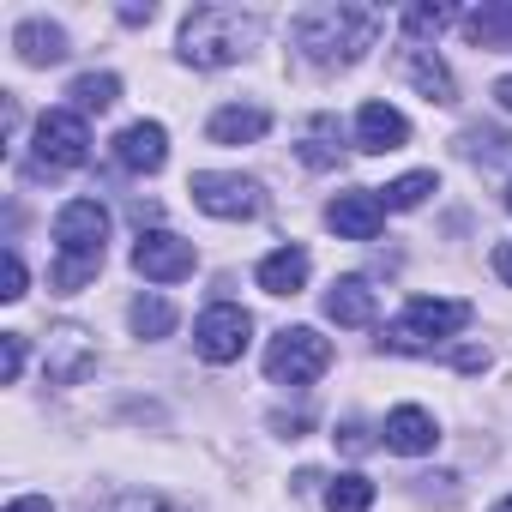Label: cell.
<instances>
[{
  "instance_id": "obj_31",
  "label": "cell",
  "mask_w": 512,
  "mask_h": 512,
  "mask_svg": "<svg viewBox=\"0 0 512 512\" xmlns=\"http://www.w3.org/2000/svg\"><path fill=\"white\" fill-rule=\"evenodd\" d=\"M7 512H55V506H49V500H43V494H19V500H13V506H7Z\"/></svg>"
},
{
  "instance_id": "obj_19",
  "label": "cell",
  "mask_w": 512,
  "mask_h": 512,
  "mask_svg": "<svg viewBox=\"0 0 512 512\" xmlns=\"http://www.w3.org/2000/svg\"><path fill=\"white\" fill-rule=\"evenodd\" d=\"M374 314H380V302H374V290L362 278H338L326 290V320H338V326H374Z\"/></svg>"
},
{
  "instance_id": "obj_32",
  "label": "cell",
  "mask_w": 512,
  "mask_h": 512,
  "mask_svg": "<svg viewBox=\"0 0 512 512\" xmlns=\"http://www.w3.org/2000/svg\"><path fill=\"white\" fill-rule=\"evenodd\" d=\"M494 272L512 284V241H500V247H494Z\"/></svg>"
},
{
  "instance_id": "obj_5",
  "label": "cell",
  "mask_w": 512,
  "mask_h": 512,
  "mask_svg": "<svg viewBox=\"0 0 512 512\" xmlns=\"http://www.w3.org/2000/svg\"><path fill=\"white\" fill-rule=\"evenodd\" d=\"M187 193H193V205H199V211H211V217H223V223H241V217H260V211H266L260 181H247V175H223V169H199V175L187 181Z\"/></svg>"
},
{
  "instance_id": "obj_11",
  "label": "cell",
  "mask_w": 512,
  "mask_h": 512,
  "mask_svg": "<svg viewBox=\"0 0 512 512\" xmlns=\"http://www.w3.org/2000/svg\"><path fill=\"white\" fill-rule=\"evenodd\" d=\"M326 223H332L344 241H374V235L386 229V199H380V193H338L332 211H326Z\"/></svg>"
},
{
  "instance_id": "obj_13",
  "label": "cell",
  "mask_w": 512,
  "mask_h": 512,
  "mask_svg": "<svg viewBox=\"0 0 512 512\" xmlns=\"http://www.w3.org/2000/svg\"><path fill=\"white\" fill-rule=\"evenodd\" d=\"M356 145L362 151H404L410 145V121L392 109V103H362V115H356Z\"/></svg>"
},
{
  "instance_id": "obj_10",
  "label": "cell",
  "mask_w": 512,
  "mask_h": 512,
  "mask_svg": "<svg viewBox=\"0 0 512 512\" xmlns=\"http://www.w3.org/2000/svg\"><path fill=\"white\" fill-rule=\"evenodd\" d=\"M91 368H97L91 332H85V326H55L49 344H43V374H49V386H79Z\"/></svg>"
},
{
  "instance_id": "obj_23",
  "label": "cell",
  "mask_w": 512,
  "mask_h": 512,
  "mask_svg": "<svg viewBox=\"0 0 512 512\" xmlns=\"http://www.w3.org/2000/svg\"><path fill=\"white\" fill-rule=\"evenodd\" d=\"M127 320H133V332H139V338H169V332H175V308H169L163 296H139Z\"/></svg>"
},
{
  "instance_id": "obj_24",
  "label": "cell",
  "mask_w": 512,
  "mask_h": 512,
  "mask_svg": "<svg viewBox=\"0 0 512 512\" xmlns=\"http://www.w3.org/2000/svg\"><path fill=\"white\" fill-rule=\"evenodd\" d=\"M368 506H374V482L356 476V470L326 488V512H368Z\"/></svg>"
},
{
  "instance_id": "obj_33",
  "label": "cell",
  "mask_w": 512,
  "mask_h": 512,
  "mask_svg": "<svg viewBox=\"0 0 512 512\" xmlns=\"http://www.w3.org/2000/svg\"><path fill=\"white\" fill-rule=\"evenodd\" d=\"M494 103H500V109L512 115V79H500V85H494Z\"/></svg>"
},
{
  "instance_id": "obj_20",
  "label": "cell",
  "mask_w": 512,
  "mask_h": 512,
  "mask_svg": "<svg viewBox=\"0 0 512 512\" xmlns=\"http://www.w3.org/2000/svg\"><path fill=\"white\" fill-rule=\"evenodd\" d=\"M404 73H410V85H416L428 103H458V85H452V73H446L440 55H428V49H404Z\"/></svg>"
},
{
  "instance_id": "obj_25",
  "label": "cell",
  "mask_w": 512,
  "mask_h": 512,
  "mask_svg": "<svg viewBox=\"0 0 512 512\" xmlns=\"http://www.w3.org/2000/svg\"><path fill=\"white\" fill-rule=\"evenodd\" d=\"M97 272H103V260H73V253H61V260H55V272H49V284H55L61 296H73V290H85Z\"/></svg>"
},
{
  "instance_id": "obj_1",
  "label": "cell",
  "mask_w": 512,
  "mask_h": 512,
  "mask_svg": "<svg viewBox=\"0 0 512 512\" xmlns=\"http://www.w3.org/2000/svg\"><path fill=\"white\" fill-rule=\"evenodd\" d=\"M380 37V13L368 7H320L296 25V43L314 67H356Z\"/></svg>"
},
{
  "instance_id": "obj_35",
  "label": "cell",
  "mask_w": 512,
  "mask_h": 512,
  "mask_svg": "<svg viewBox=\"0 0 512 512\" xmlns=\"http://www.w3.org/2000/svg\"><path fill=\"white\" fill-rule=\"evenodd\" d=\"M494 512H512V500H500V506H494Z\"/></svg>"
},
{
  "instance_id": "obj_27",
  "label": "cell",
  "mask_w": 512,
  "mask_h": 512,
  "mask_svg": "<svg viewBox=\"0 0 512 512\" xmlns=\"http://www.w3.org/2000/svg\"><path fill=\"white\" fill-rule=\"evenodd\" d=\"M302 163H314V169H332V163H344V151L326 139V121H320V127H314V139L302 145Z\"/></svg>"
},
{
  "instance_id": "obj_9",
  "label": "cell",
  "mask_w": 512,
  "mask_h": 512,
  "mask_svg": "<svg viewBox=\"0 0 512 512\" xmlns=\"http://www.w3.org/2000/svg\"><path fill=\"white\" fill-rule=\"evenodd\" d=\"M55 241L73 260H103V241H109V211L97 199H67L55 211Z\"/></svg>"
},
{
  "instance_id": "obj_2",
  "label": "cell",
  "mask_w": 512,
  "mask_h": 512,
  "mask_svg": "<svg viewBox=\"0 0 512 512\" xmlns=\"http://www.w3.org/2000/svg\"><path fill=\"white\" fill-rule=\"evenodd\" d=\"M260 43V19L235 7H193L181 25V61L193 67H229Z\"/></svg>"
},
{
  "instance_id": "obj_34",
  "label": "cell",
  "mask_w": 512,
  "mask_h": 512,
  "mask_svg": "<svg viewBox=\"0 0 512 512\" xmlns=\"http://www.w3.org/2000/svg\"><path fill=\"white\" fill-rule=\"evenodd\" d=\"M121 512H163V506H157V500H127Z\"/></svg>"
},
{
  "instance_id": "obj_4",
  "label": "cell",
  "mask_w": 512,
  "mask_h": 512,
  "mask_svg": "<svg viewBox=\"0 0 512 512\" xmlns=\"http://www.w3.org/2000/svg\"><path fill=\"white\" fill-rule=\"evenodd\" d=\"M332 368V338H320L314 326H284L266 350V374L278 386H314Z\"/></svg>"
},
{
  "instance_id": "obj_21",
  "label": "cell",
  "mask_w": 512,
  "mask_h": 512,
  "mask_svg": "<svg viewBox=\"0 0 512 512\" xmlns=\"http://www.w3.org/2000/svg\"><path fill=\"white\" fill-rule=\"evenodd\" d=\"M67 97H73L79 115H103V109L121 103V79H115V73H79V79L67 85Z\"/></svg>"
},
{
  "instance_id": "obj_6",
  "label": "cell",
  "mask_w": 512,
  "mask_h": 512,
  "mask_svg": "<svg viewBox=\"0 0 512 512\" xmlns=\"http://www.w3.org/2000/svg\"><path fill=\"white\" fill-rule=\"evenodd\" d=\"M91 157V133L79 109H49L37 121V175H67Z\"/></svg>"
},
{
  "instance_id": "obj_7",
  "label": "cell",
  "mask_w": 512,
  "mask_h": 512,
  "mask_svg": "<svg viewBox=\"0 0 512 512\" xmlns=\"http://www.w3.org/2000/svg\"><path fill=\"white\" fill-rule=\"evenodd\" d=\"M193 266H199V247L175 229H145L133 241V272L151 284H181V278H193Z\"/></svg>"
},
{
  "instance_id": "obj_28",
  "label": "cell",
  "mask_w": 512,
  "mask_h": 512,
  "mask_svg": "<svg viewBox=\"0 0 512 512\" xmlns=\"http://www.w3.org/2000/svg\"><path fill=\"white\" fill-rule=\"evenodd\" d=\"M19 374H25V338H19V332H7V338H0V380L13 386Z\"/></svg>"
},
{
  "instance_id": "obj_30",
  "label": "cell",
  "mask_w": 512,
  "mask_h": 512,
  "mask_svg": "<svg viewBox=\"0 0 512 512\" xmlns=\"http://www.w3.org/2000/svg\"><path fill=\"white\" fill-rule=\"evenodd\" d=\"M338 446H344V452H368L374 440H368V428H362V422H344V428H338Z\"/></svg>"
},
{
  "instance_id": "obj_26",
  "label": "cell",
  "mask_w": 512,
  "mask_h": 512,
  "mask_svg": "<svg viewBox=\"0 0 512 512\" xmlns=\"http://www.w3.org/2000/svg\"><path fill=\"white\" fill-rule=\"evenodd\" d=\"M452 19H458L452 7H410V13H404V31H410V37H440Z\"/></svg>"
},
{
  "instance_id": "obj_12",
  "label": "cell",
  "mask_w": 512,
  "mask_h": 512,
  "mask_svg": "<svg viewBox=\"0 0 512 512\" xmlns=\"http://www.w3.org/2000/svg\"><path fill=\"white\" fill-rule=\"evenodd\" d=\"M115 163L133 169V175H157L169 163V133L157 121H133L121 139H115Z\"/></svg>"
},
{
  "instance_id": "obj_36",
  "label": "cell",
  "mask_w": 512,
  "mask_h": 512,
  "mask_svg": "<svg viewBox=\"0 0 512 512\" xmlns=\"http://www.w3.org/2000/svg\"><path fill=\"white\" fill-rule=\"evenodd\" d=\"M506 205H512V187H506Z\"/></svg>"
},
{
  "instance_id": "obj_3",
  "label": "cell",
  "mask_w": 512,
  "mask_h": 512,
  "mask_svg": "<svg viewBox=\"0 0 512 512\" xmlns=\"http://www.w3.org/2000/svg\"><path fill=\"white\" fill-rule=\"evenodd\" d=\"M470 320H476V308H470V302H434V296H410L404 320H398V326H386V350H404V356H428L440 338L464 332Z\"/></svg>"
},
{
  "instance_id": "obj_22",
  "label": "cell",
  "mask_w": 512,
  "mask_h": 512,
  "mask_svg": "<svg viewBox=\"0 0 512 512\" xmlns=\"http://www.w3.org/2000/svg\"><path fill=\"white\" fill-rule=\"evenodd\" d=\"M434 187H440V181H434V169H410V175H398L380 199H386V211H416Z\"/></svg>"
},
{
  "instance_id": "obj_8",
  "label": "cell",
  "mask_w": 512,
  "mask_h": 512,
  "mask_svg": "<svg viewBox=\"0 0 512 512\" xmlns=\"http://www.w3.org/2000/svg\"><path fill=\"white\" fill-rule=\"evenodd\" d=\"M247 338H253V320H247V308H235V302H211L205 314H199V326H193V350L205 356V362H241V350H247Z\"/></svg>"
},
{
  "instance_id": "obj_18",
  "label": "cell",
  "mask_w": 512,
  "mask_h": 512,
  "mask_svg": "<svg viewBox=\"0 0 512 512\" xmlns=\"http://www.w3.org/2000/svg\"><path fill=\"white\" fill-rule=\"evenodd\" d=\"M13 49H19L25 67H55V61H67V31L49 25V19H25L13 31Z\"/></svg>"
},
{
  "instance_id": "obj_14",
  "label": "cell",
  "mask_w": 512,
  "mask_h": 512,
  "mask_svg": "<svg viewBox=\"0 0 512 512\" xmlns=\"http://www.w3.org/2000/svg\"><path fill=\"white\" fill-rule=\"evenodd\" d=\"M434 440H440V428H434V416H428L422 404H398V410L386 416V446H392V452L422 458V452H434Z\"/></svg>"
},
{
  "instance_id": "obj_16",
  "label": "cell",
  "mask_w": 512,
  "mask_h": 512,
  "mask_svg": "<svg viewBox=\"0 0 512 512\" xmlns=\"http://www.w3.org/2000/svg\"><path fill=\"white\" fill-rule=\"evenodd\" d=\"M464 37H470V49L506 55L512 49V0H488V7L464 13Z\"/></svg>"
},
{
  "instance_id": "obj_15",
  "label": "cell",
  "mask_w": 512,
  "mask_h": 512,
  "mask_svg": "<svg viewBox=\"0 0 512 512\" xmlns=\"http://www.w3.org/2000/svg\"><path fill=\"white\" fill-rule=\"evenodd\" d=\"M211 145H253V139H266L272 133V115L266 109H253V103H229L211 115Z\"/></svg>"
},
{
  "instance_id": "obj_17",
  "label": "cell",
  "mask_w": 512,
  "mask_h": 512,
  "mask_svg": "<svg viewBox=\"0 0 512 512\" xmlns=\"http://www.w3.org/2000/svg\"><path fill=\"white\" fill-rule=\"evenodd\" d=\"M308 272H314V266H308L302 247H278V253H266V260H260V272H253V278H260L266 296H302Z\"/></svg>"
},
{
  "instance_id": "obj_29",
  "label": "cell",
  "mask_w": 512,
  "mask_h": 512,
  "mask_svg": "<svg viewBox=\"0 0 512 512\" xmlns=\"http://www.w3.org/2000/svg\"><path fill=\"white\" fill-rule=\"evenodd\" d=\"M7 302H19L25 296V260H19V247H7V290H0Z\"/></svg>"
}]
</instances>
